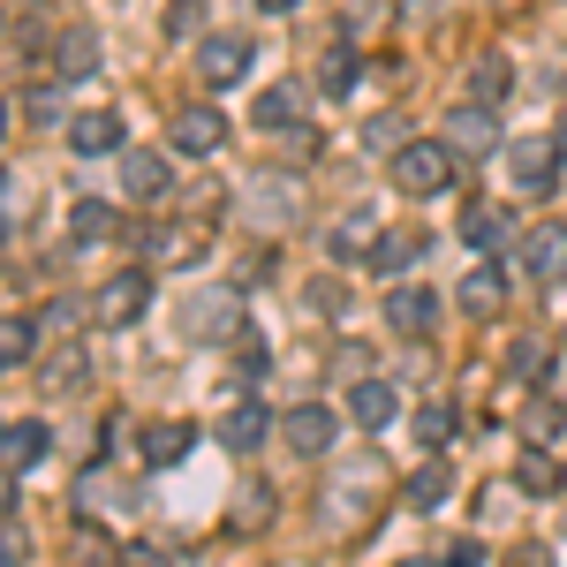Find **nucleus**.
<instances>
[{
    "label": "nucleus",
    "instance_id": "1",
    "mask_svg": "<svg viewBox=\"0 0 567 567\" xmlns=\"http://www.w3.org/2000/svg\"><path fill=\"white\" fill-rule=\"evenodd\" d=\"M454 144L446 136H409L401 152H393V189L401 197H446L454 189Z\"/></svg>",
    "mask_w": 567,
    "mask_h": 567
},
{
    "label": "nucleus",
    "instance_id": "2",
    "mask_svg": "<svg viewBox=\"0 0 567 567\" xmlns=\"http://www.w3.org/2000/svg\"><path fill=\"white\" fill-rule=\"evenodd\" d=\"M136 250L152 265H167V272H182V265H197L205 250H213V227H197V219H167V227H122Z\"/></svg>",
    "mask_w": 567,
    "mask_h": 567
},
{
    "label": "nucleus",
    "instance_id": "3",
    "mask_svg": "<svg viewBox=\"0 0 567 567\" xmlns=\"http://www.w3.org/2000/svg\"><path fill=\"white\" fill-rule=\"evenodd\" d=\"M507 182H515L523 197H553V189H560V136L553 130L515 136V144H507Z\"/></svg>",
    "mask_w": 567,
    "mask_h": 567
},
{
    "label": "nucleus",
    "instance_id": "4",
    "mask_svg": "<svg viewBox=\"0 0 567 567\" xmlns=\"http://www.w3.org/2000/svg\"><path fill=\"white\" fill-rule=\"evenodd\" d=\"M167 152H175V159H213V152H227V114L205 106V99L175 106V114H167Z\"/></svg>",
    "mask_w": 567,
    "mask_h": 567
},
{
    "label": "nucleus",
    "instance_id": "5",
    "mask_svg": "<svg viewBox=\"0 0 567 567\" xmlns=\"http://www.w3.org/2000/svg\"><path fill=\"white\" fill-rule=\"evenodd\" d=\"M152 310V272L144 265H122V272H106L99 288H91V318L99 326H136Z\"/></svg>",
    "mask_w": 567,
    "mask_h": 567
},
{
    "label": "nucleus",
    "instance_id": "6",
    "mask_svg": "<svg viewBox=\"0 0 567 567\" xmlns=\"http://www.w3.org/2000/svg\"><path fill=\"white\" fill-rule=\"evenodd\" d=\"M250 61H258V39H243V31H213V39H197V76H205L213 91L243 84Z\"/></svg>",
    "mask_w": 567,
    "mask_h": 567
},
{
    "label": "nucleus",
    "instance_id": "7",
    "mask_svg": "<svg viewBox=\"0 0 567 567\" xmlns=\"http://www.w3.org/2000/svg\"><path fill=\"white\" fill-rule=\"evenodd\" d=\"M386 326L401 333V341H432L439 333V296L424 288V280H393L386 288Z\"/></svg>",
    "mask_w": 567,
    "mask_h": 567
},
{
    "label": "nucleus",
    "instance_id": "8",
    "mask_svg": "<svg viewBox=\"0 0 567 567\" xmlns=\"http://www.w3.org/2000/svg\"><path fill=\"white\" fill-rule=\"evenodd\" d=\"M272 432H280V424H272V409H265V401H250V393H227V416H219V446H227L235 462H243V454H258Z\"/></svg>",
    "mask_w": 567,
    "mask_h": 567
},
{
    "label": "nucleus",
    "instance_id": "9",
    "mask_svg": "<svg viewBox=\"0 0 567 567\" xmlns=\"http://www.w3.org/2000/svg\"><path fill=\"white\" fill-rule=\"evenodd\" d=\"M446 144H454V159H484V152H499V106H477V99H462L454 114H446Z\"/></svg>",
    "mask_w": 567,
    "mask_h": 567
},
{
    "label": "nucleus",
    "instance_id": "10",
    "mask_svg": "<svg viewBox=\"0 0 567 567\" xmlns=\"http://www.w3.org/2000/svg\"><path fill=\"white\" fill-rule=\"evenodd\" d=\"M523 265L529 280H545V288H567V219H537L523 235Z\"/></svg>",
    "mask_w": 567,
    "mask_h": 567
},
{
    "label": "nucleus",
    "instance_id": "11",
    "mask_svg": "<svg viewBox=\"0 0 567 567\" xmlns=\"http://www.w3.org/2000/svg\"><path fill=\"white\" fill-rule=\"evenodd\" d=\"M69 152L76 159H106V152H130V122L114 114V106H91L69 122Z\"/></svg>",
    "mask_w": 567,
    "mask_h": 567
},
{
    "label": "nucleus",
    "instance_id": "12",
    "mask_svg": "<svg viewBox=\"0 0 567 567\" xmlns=\"http://www.w3.org/2000/svg\"><path fill=\"white\" fill-rule=\"evenodd\" d=\"M507 296H515V280H507V265H470L462 272V288H454V303H462V318H499L507 310Z\"/></svg>",
    "mask_w": 567,
    "mask_h": 567
},
{
    "label": "nucleus",
    "instance_id": "13",
    "mask_svg": "<svg viewBox=\"0 0 567 567\" xmlns=\"http://www.w3.org/2000/svg\"><path fill=\"white\" fill-rule=\"evenodd\" d=\"M280 439H288V454H303V462H318L333 439H341V416L326 409V401H303V409H288V424H280Z\"/></svg>",
    "mask_w": 567,
    "mask_h": 567
},
{
    "label": "nucleus",
    "instance_id": "14",
    "mask_svg": "<svg viewBox=\"0 0 567 567\" xmlns=\"http://www.w3.org/2000/svg\"><path fill=\"white\" fill-rule=\"evenodd\" d=\"M45 454H53V432H45V416H23V424H0V470L8 477H31Z\"/></svg>",
    "mask_w": 567,
    "mask_h": 567
},
{
    "label": "nucleus",
    "instance_id": "15",
    "mask_svg": "<svg viewBox=\"0 0 567 567\" xmlns=\"http://www.w3.org/2000/svg\"><path fill=\"white\" fill-rule=\"evenodd\" d=\"M91 379V349L69 333V341H45V355H39V386H45V401L53 393H76Z\"/></svg>",
    "mask_w": 567,
    "mask_h": 567
},
{
    "label": "nucleus",
    "instance_id": "16",
    "mask_svg": "<svg viewBox=\"0 0 567 567\" xmlns=\"http://www.w3.org/2000/svg\"><path fill=\"white\" fill-rule=\"evenodd\" d=\"M91 76H99V31L69 23L53 39V84H91Z\"/></svg>",
    "mask_w": 567,
    "mask_h": 567
},
{
    "label": "nucleus",
    "instance_id": "17",
    "mask_svg": "<svg viewBox=\"0 0 567 567\" xmlns=\"http://www.w3.org/2000/svg\"><path fill=\"white\" fill-rule=\"evenodd\" d=\"M122 189H130L136 205H159L175 189V159L167 152H122Z\"/></svg>",
    "mask_w": 567,
    "mask_h": 567
},
{
    "label": "nucleus",
    "instance_id": "18",
    "mask_svg": "<svg viewBox=\"0 0 567 567\" xmlns=\"http://www.w3.org/2000/svg\"><path fill=\"white\" fill-rule=\"evenodd\" d=\"M136 446H144L152 470H175V462H189V446H197V424H189V416H152Z\"/></svg>",
    "mask_w": 567,
    "mask_h": 567
},
{
    "label": "nucleus",
    "instance_id": "19",
    "mask_svg": "<svg viewBox=\"0 0 567 567\" xmlns=\"http://www.w3.org/2000/svg\"><path fill=\"white\" fill-rule=\"evenodd\" d=\"M416 258H424V227H386V235L371 243V272H379V280H409Z\"/></svg>",
    "mask_w": 567,
    "mask_h": 567
},
{
    "label": "nucleus",
    "instance_id": "20",
    "mask_svg": "<svg viewBox=\"0 0 567 567\" xmlns=\"http://www.w3.org/2000/svg\"><path fill=\"white\" fill-rule=\"evenodd\" d=\"M454 227H462V243H470V250H507V243H515L507 205H462V219H454Z\"/></svg>",
    "mask_w": 567,
    "mask_h": 567
},
{
    "label": "nucleus",
    "instance_id": "21",
    "mask_svg": "<svg viewBox=\"0 0 567 567\" xmlns=\"http://www.w3.org/2000/svg\"><path fill=\"white\" fill-rule=\"evenodd\" d=\"M250 122H258V130H296V122H303V84H288V76H280V84H265L258 91V106H250Z\"/></svg>",
    "mask_w": 567,
    "mask_h": 567
},
{
    "label": "nucleus",
    "instance_id": "22",
    "mask_svg": "<svg viewBox=\"0 0 567 567\" xmlns=\"http://www.w3.org/2000/svg\"><path fill=\"white\" fill-rule=\"evenodd\" d=\"M507 84H515L507 53H477L470 76H462V99H477V106H507Z\"/></svg>",
    "mask_w": 567,
    "mask_h": 567
},
{
    "label": "nucleus",
    "instance_id": "23",
    "mask_svg": "<svg viewBox=\"0 0 567 567\" xmlns=\"http://www.w3.org/2000/svg\"><path fill=\"white\" fill-rule=\"evenodd\" d=\"M349 416L363 424V432H386L393 416H401V393H393L386 379H355V393H349Z\"/></svg>",
    "mask_w": 567,
    "mask_h": 567
},
{
    "label": "nucleus",
    "instance_id": "24",
    "mask_svg": "<svg viewBox=\"0 0 567 567\" xmlns=\"http://www.w3.org/2000/svg\"><path fill=\"white\" fill-rule=\"evenodd\" d=\"M122 235V213L106 205V197H76V213H69V243L91 250V243H114Z\"/></svg>",
    "mask_w": 567,
    "mask_h": 567
},
{
    "label": "nucleus",
    "instance_id": "25",
    "mask_svg": "<svg viewBox=\"0 0 567 567\" xmlns=\"http://www.w3.org/2000/svg\"><path fill=\"white\" fill-rule=\"evenodd\" d=\"M355 84H363V53H355L349 39H333L326 61H318V91H326V99H349Z\"/></svg>",
    "mask_w": 567,
    "mask_h": 567
},
{
    "label": "nucleus",
    "instance_id": "26",
    "mask_svg": "<svg viewBox=\"0 0 567 567\" xmlns=\"http://www.w3.org/2000/svg\"><path fill=\"white\" fill-rule=\"evenodd\" d=\"M567 484V470L553 462V446H523V462H515V492H529V499H553Z\"/></svg>",
    "mask_w": 567,
    "mask_h": 567
},
{
    "label": "nucleus",
    "instance_id": "27",
    "mask_svg": "<svg viewBox=\"0 0 567 567\" xmlns=\"http://www.w3.org/2000/svg\"><path fill=\"white\" fill-rule=\"evenodd\" d=\"M409 432H416V446H446V439L462 432V409H454V401H416V409H409Z\"/></svg>",
    "mask_w": 567,
    "mask_h": 567
},
{
    "label": "nucleus",
    "instance_id": "28",
    "mask_svg": "<svg viewBox=\"0 0 567 567\" xmlns=\"http://www.w3.org/2000/svg\"><path fill=\"white\" fill-rule=\"evenodd\" d=\"M371 243H379V227H371V213H349L341 227H326V258H333V265L371 258Z\"/></svg>",
    "mask_w": 567,
    "mask_h": 567
},
{
    "label": "nucleus",
    "instance_id": "29",
    "mask_svg": "<svg viewBox=\"0 0 567 567\" xmlns=\"http://www.w3.org/2000/svg\"><path fill=\"white\" fill-rule=\"evenodd\" d=\"M39 318H23V310H8L0 318V371H16V363H39Z\"/></svg>",
    "mask_w": 567,
    "mask_h": 567
},
{
    "label": "nucleus",
    "instance_id": "30",
    "mask_svg": "<svg viewBox=\"0 0 567 567\" xmlns=\"http://www.w3.org/2000/svg\"><path fill=\"white\" fill-rule=\"evenodd\" d=\"M560 432H567V409L553 401V393H529V401H523V439H529V446H553Z\"/></svg>",
    "mask_w": 567,
    "mask_h": 567
},
{
    "label": "nucleus",
    "instance_id": "31",
    "mask_svg": "<svg viewBox=\"0 0 567 567\" xmlns=\"http://www.w3.org/2000/svg\"><path fill=\"white\" fill-rule=\"evenodd\" d=\"M235 326H243V318H235V296H219V288L189 303V333H219V341H227Z\"/></svg>",
    "mask_w": 567,
    "mask_h": 567
},
{
    "label": "nucleus",
    "instance_id": "32",
    "mask_svg": "<svg viewBox=\"0 0 567 567\" xmlns=\"http://www.w3.org/2000/svg\"><path fill=\"white\" fill-rule=\"evenodd\" d=\"M84 318H91V303H69V296H53V303L39 310V333H45V341H69Z\"/></svg>",
    "mask_w": 567,
    "mask_h": 567
},
{
    "label": "nucleus",
    "instance_id": "33",
    "mask_svg": "<svg viewBox=\"0 0 567 567\" xmlns=\"http://www.w3.org/2000/svg\"><path fill=\"white\" fill-rule=\"evenodd\" d=\"M446 492H454V470H446V462H424V470L409 477V507H439Z\"/></svg>",
    "mask_w": 567,
    "mask_h": 567
},
{
    "label": "nucleus",
    "instance_id": "34",
    "mask_svg": "<svg viewBox=\"0 0 567 567\" xmlns=\"http://www.w3.org/2000/svg\"><path fill=\"white\" fill-rule=\"evenodd\" d=\"M159 31H167V39H205V0H167Z\"/></svg>",
    "mask_w": 567,
    "mask_h": 567
},
{
    "label": "nucleus",
    "instance_id": "35",
    "mask_svg": "<svg viewBox=\"0 0 567 567\" xmlns=\"http://www.w3.org/2000/svg\"><path fill=\"white\" fill-rule=\"evenodd\" d=\"M23 560H31V529L16 507H0V567H23Z\"/></svg>",
    "mask_w": 567,
    "mask_h": 567
},
{
    "label": "nucleus",
    "instance_id": "36",
    "mask_svg": "<svg viewBox=\"0 0 567 567\" xmlns=\"http://www.w3.org/2000/svg\"><path fill=\"white\" fill-rule=\"evenodd\" d=\"M235 523H243V529H265V523H272V484H243V499H235Z\"/></svg>",
    "mask_w": 567,
    "mask_h": 567
},
{
    "label": "nucleus",
    "instance_id": "37",
    "mask_svg": "<svg viewBox=\"0 0 567 567\" xmlns=\"http://www.w3.org/2000/svg\"><path fill=\"white\" fill-rule=\"evenodd\" d=\"M318 152H326V144H318V130H310V122H296V130H280V159H288V167H310Z\"/></svg>",
    "mask_w": 567,
    "mask_h": 567
},
{
    "label": "nucleus",
    "instance_id": "38",
    "mask_svg": "<svg viewBox=\"0 0 567 567\" xmlns=\"http://www.w3.org/2000/svg\"><path fill=\"white\" fill-rule=\"evenodd\" d=\"M507 371H515V379H545V371H553V349H545V341H515V349H507Z\"/></svg>",
    "mask_w": 567,
    "mask_h": 567
},
{
    "label": "nucleus",
    "instance_id": "39",
    "mask_svg": "<svg viewBox=\"0 0 567 567\" xmlns=\"http://www.w3.org/2000/svg\"><path fill=\"white\" fill-rule=\"evenodd\" d=\"M114 567H175V560H167V545H152V537H130V545L114 553Z\"/></svg>",
    "mask_w": 567,
    "mask_h": 567
},
{
    "label": "nucleus",
    "instance_id": "40",
    "mask_svg": "<svg viewBox=\"0 0 567 567\" xmlns=\"http://www.w3.org/2000/svg\"><path fill=\"white\" fill-rule=\"evenodd\" d=\"M122 545H99V529H76V567H114Z\"/></svg>",
    "mask_w": 567,
    "mask_h": 567
},
{
    "label": "nucleus",
    "instance_id": "41",
    "mask_svg": "<svg viewBox=\"0 0 567 567\" xmlns=\"http://www.w3.org/2000/svg\"><path fill=\"white\" fill-rule=\"evenodd\" d=\"M363 144H371V152H401L409 136H401V122H393V114H379V122L363 130Z\"/></svg>",
    "mask_w": 567,
    "mask_h": 567
},
{
    "label": "nucleus",
    "instance_id": "42",
    "mask_svg": "<svg viewBox=\"0 0 567 567\" xmlns=\"http://www.w3.org/2000/svg\"><path fill=\"white\" fill-rule=\"evenodd\" d=\"M439 567H484V545L477 537H454V545L439 553Z\"/></svg>",
    "mask_w": 567,
    "mask_h": 567
},
{
    "label": "nucleus",
    "instance_id": "43",
    "mask_svg": "<svg viewBox=\"0 0 567 567\" xmlns=\"http://www.w3.org/2000/svg\"><path fill=\"white\" fill-rule=\"evenodd\" d=\"M23 114H31L39 130H53V122H61V91H31V106H23Z\"/></svg>",
    "mask_w": 567,
    "mask_h": 567
},
{
    "label": "nucleus",
    "instance_id": "44",
    "mask_svg": "<svg viewBox=\"0 0 567 567\" xmlns=\"http://www.w3.org/2000/svg\"><path fill=\"white\" fill-rule=\"evenodd\" d=\"M507 567H553V553H545V545H515V553H507Z\"/></svg>",
    "mask_w": 567,
    "mask_h": 567
},
{
    "label": "nucleus",
    "instance_id": "45",
    "mask_svg": "<svg viewBox=\"0 0 567 567\" xmlns=\"http://www.w3.org/2000/svg\"><path fill=\"white\" fill-rule=\"evenodd\" d=\"M303 0H258V16H296Z\"/></svg>",
    "mask_w": 567,
    "mask_h": 567
},
{
    "label": "nucleus",
    "instance_id": "46",
    "mask_svg": "<svg viewBox=\"0 0 567 567\" xmlns=\"http://www.w3.org/2000/svg\"><path fill=\"white\" fill-rule=\"evenodd\" d=\"M0 136H8V106H0Z\"/></svg>",
    "mask_w": 567,
    "mask_h": 567
},
{
    "label": "nucleus",
    "instance_id": "47",
    "mask_svg": "<svg viewBox=\"0 0 567 567\" xmlns=\"http://www.w3.org/2000/svg\"><path fill=\"white\" fill-rule=\"evenodd\" d=\"M0 31H8V16H0Z\"/></svg>",
    "mask_w": 567,
    "mask_h": 567
}]
</instances>
